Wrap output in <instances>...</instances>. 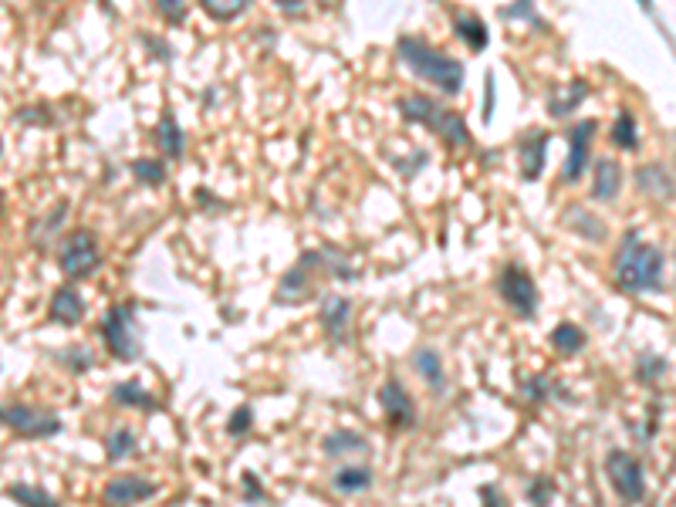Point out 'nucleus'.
I'll return each mask as SVG.
<instances>
[{
  "label": "nucleus",
  "instance_id": "27",
  "mask_svg": "<svg viewBox=\"0 0 676 507\" xmlns=\"http://www.w3.org/2000/svg\"><path fill=\"white\" fill-rule=\"evenodd\" d=\"M132 176H136L139 183H149V186H163L166 183V166L159 163V159H132Z\"/></svg>",
  "mask_w": 676,
  "mask_h": 507
},
{
  "label": "nucleus",
  "instance_id": "16",
  "mask_svg": "<svg viewBox=\"0 0 676 507\" xmlns=\"http://www.w3.org/2000/svg\"><path fill=\"white\" fill-rule=\"evenodd\" d=\"M112 399H115V403H122V406L142 409V413H156V409H159V399L149 396L146 389H142L136 379L119 382V386L112 389Z\"/></svg>",
  "mask_w": 676,
  "mask_h": 507
},
{
  "label": "nucleus",
  "instance_id": "32",
  "mask_svg": "<svg viewBox=\"0 0 676 507\" xmlns=\"http://www.w3.org/2000/svg\"><path fill=\"white\" fill-rule=\"evenodd\" d=\"M58 362H61V366H68L71 372H85V369H92L95 355L88 349H82V345H71V349L58 352Z\"/></svg>",
  "mask_w": 676,
  "mask_h": 507
},
{
  "label": "nucleus",
  "instance_id": "37",
  "mask_svg": "<svg viewBox=\"0 0 676 507\" xmlns=\"http://www.w3.org/2000/svg\"><path fill=\"white\" fill-rule=\"evenodd\" d=\"M480 497H484V504H487V507H507V504H504V497H497L491 484L480 487Z\"/></svg>",
  "mask_w": 676,
  "mask_h": 507
},
{
  "label": "nucleus",
  "instance_id": "21",
  "mask_svg": "<svg viewBox=\"0 0 676 507\" xmlns=\"http://www.w3.org/2000/svg\"><path fill=\"white\" fill-rule=\"evenodd\" d=\"M332 484H335V491H342V494H362L372 487V470L359 467V464H349L332 477Z\"/></svg>",
  "mask_w": 676,
  "mask_h": 507
},
{
  "label": "nucleus",
  "instance_id": "39",
  "mask_svg": "<svg viewBox=\"0 0 676 507\" xmlns=\"http://www.w3.org/2000/svg\"><path fill=\"white\" fill-rule=\"evenodd\" d=\"M244 480L254 487V474H244ZM254 497H257V501H261V497H264V494H261V487H257V491H251V501H254Z\"/></svg>",
  "mask_w": 676,
  "mask_h": 507
},
{
  "label": "nucleus",
  "instance_id": "4",
  "mask_svg": "<svg viewBox=\"0 0 676 507\" xmlns=\"http://www.w3.org/2000/svg\"><path fill=\"white\" fill-rule=\"evenodd\" d=\"M102 338L109 345V352L119 362H136L142 352V338H139V325H136V305L126 301V305L109 308V315L102 318Z\"/></svg>",
  "mask_w": 676,
  "mask_h": 507
},
{
  "label": "nucleus",
  "instance_id": "5",
  "mask_svg": "<svg viewBox=\"0 0 676 507\" xmlns=\"http://www.w3.org/2000/svg\"><path fill=\"white\" fill-rule=\"evenodd\" d=\"M606 474L609 484L626 504H639L646 497V477L643 464L629 450H609L606 453Z\"/></svg>",
  "mask_w": 676,
  "mask_h": 507
},
{
  "label": "nucleus",
  "instance_id": "23",
  "mask_svg": "<svg viewBox=\"0 0 676 507\" xmlns=\"http://www.w3.org/2000/svg\"><path fill=\"white\" fill-rule=\"evenodd\" d=\"M413 366H416V372H420V376L430 382V389L433 393H443V362H440V355L433 352V349H420L413 355Z\"/></svg>",
  "mask_w": 676,
  "mask_h": 507
},
{
  "label": "nucleus",
  "instance_id": "6",
  "mask_svg": "<svg viewBox=\"0 0 676 507\" xmlns=\"http://www.w3.org/2000/svg\"><path fill=\"white\" fill-rule=\"evenodd\" d=\"M58 264L68 278H88V274L99 268V237H95L92 230H75V234H68V240L61 244Z\"/></svg>",
  "mask_w": 676,
  "mask_h": 507
},
{
  "label": "nucleus",
  "instance_id": "18",
  "mask_svg": "<svg viewBox=\"0 0 676 507\" xmlns=\"http://www.w3.org/2000/svg\"><path fill=\"white\" fill-rule=\"evenodd\" d=\"M639 186L643 193H649L653 200H670L673 197V180L666 176V169L660 163H649L639 169Z\"/></svg>",
  "mask_w": 676,
  "mask_h": 507
},
{
  "label": "nucleus",
  "instance_id": "7",
  "mask_svg": "<svg viewBox=\"0 0 676 507\" xmlns=\"http://www.w3.org/2000/svg\"><path fill=\"white\" fill-rule=\"evenodd\" d=\"M4 423L24 440H41V437H55V433H61L58 413H51V409H34L24 403L4 406Z\"/></svg>",
  "mask_w": 676,
  "mask_h": 507
},
{
  "label": "nucleus",
  "instance_id": "14",
  "mask_svg": "<svg viewBox=\"0 0 676 507\" xmlns=\"http://www.w3.org/2000/svg\"><path fill=\"white\" fill-rule=\"evenodd\" d=\"M619 190H622V169H619V163L616 159H599L595 163V180H592V197L595 200H616L619 197Z\"/></svg>",
  "mask_w": 676,
  "mask_h": 507
},
{
  "label": "nucleus",
  "instance_id": "25",
  "mask_svg": "<svg viewBox=\"0 0 676 507\" xmlns=\"http://www.w3.org/2000/svg\"><path fill=\"white\" fill-rule=\"evenodd\" d=\"M565 224L575 230V234L589 237V240H602L606 237V230H602L599 217H592L589 210H578V207H568L565 210Z\"/></svg>",
  "mask_w": 676,
  "mask_h": 507
},
{
  "label": "nucleus",
  "instance_id": "30",
  "mask_svg": "<svg viewBox=\"0 0 676 507\" xmlns=\"http://www.w3.org/2000/svg\"><path fill=\"white\" fill-rule=\"evenodd\" d=\"M132 450H136V437H132V430H112L109 437H105V453H109L112 464L122 457H129Z\"/></svg>",
  "mask_w": 676,
  "mask_h": 507
},
{
  "label": "nucleus",
  "instance_id": "3",
  "mask_svg": "<svg viewBox=\"0 0 676 507\" xmlns=\"http://www.w3.org/2000/svg\"><path fill=\"white\" fill-rule=\"evenodd\" d=\"M399 112H403L406 122H420L430 132H437L443 142H453V146H470V132L464 126L457 112L440 105L430 95H403L399 99Z\"/></svg>",
  "mask_w": 676,
  "mask_h": 507
},
{
  "label": "nucleus",
  "instance_id": "35",
  "mask_svg": "<svg viewBox=\"0 0 676 507\" xmlns=\"http://www.w3.org/2000/svg\"><path fill=\"white\" fill-rule=\"evenodd\" d=\"M501 17H531V21H538V17H535V7H531V4H514V7H504ZM538 24H541V21H538Z\"/></svg>",
  "mask_w": 676,
  "mask_h": 507
},
{
  "label": "nucleus",
  "instance_id": "9",
  "mask_svg": "<svg viewBox=\"0 0 676 507\" xmlns=\"http://www.w3.org/2000/svg\"><path fill=\"white\" fill-rule=\"evenodd\" d=\"M159 487L153 484V480L146 477H136V474H126V477H112L109 484H105V504L109 507H132L139 501H149V497H156Z\"/></svg>",
  "mask_w": 676,
  "mask_h": 507
},
{
  "label": "nucleus",
  "instance_id": "34",
  "mask_svg": "<svg viewBox=\"0 0 676 507\" xmlns=\"http://www.w3.org/2000/svg\"><path fill=\"white\" fill-rule=\"evenodd\" d=\"M251 426V406H240L234 416H230V423H227V430H230V437H240V433Z\"/></svg>",
  "mask_w": 676,
  "mask_h": 507
},
{
  "label": "nucleus",
  "instance_id": "22",
  "mask_svg": "<svg viewBox=\"0 0 676 507\" xmlns=\"http://www.w3.org/2000/svg\"><path fill=\"white\" fill-rule=\"evenodd\" d=\"M156 142H159V149H163L169 159H180L183 156V129L176 126V119L169 112L163 115V119H159Z\"/></svg>",
  "mask_w": 676,
  "mask_h": 507
},
{
  "label": "nucleus",
  "instance_id": "19",
  "mask_svg": "<svg viewBox=\"0 0 676 507\" xmlns=\"http://www.w3.org/2000/svg\"><path fill=\"white\" fill-rule=\"evenodd\" d=\"M322 450L328 457H345V453H369V443L352 430H335L322 440Z\"/></svg>",
  "mask_w": 676,
  "mask_h": 507
},
{
  "label": "nucleus",
  "instance_id": "29",
  "mask_svg": "<svg viewBox=\"0 0 676 507\" xmlns=\"http://www.w3.org/2000/svg\"><path fill=\"white\" fill-rule=\"evenodd\" d=\"M203 11H207L213 21H234L247 11V0H203Z\"/></svg>",
  "mask_w": 676,
  "mask_h": 507
},
{
  "label": "nucleus",
  "instance_id": "15",
  "mask_svg": "<svg viewBox=\"0 0 676 507\" xmlns=\"http://www.w3.org/2000/svg\"><path fill=\"white\" fill-rule=\"evenodd\" d=\"M85 318V301L75 288H58L55 298H51V322L61 325H78Z\"/></svg>",
  "mask_w": 676,
  "mask_h": 507
},
{
  "label": "nucleus",
  "instance_id": "38",
  "mask_svg": "<svg viewBox=\"0 0 676 507\" xmlns=\"http://www.w3.org/2000/svg\"><path fill=\"white\" fill-rule=\"evenodd\" d=\"M278 7L284 14H301V11H305V4H301V0H278Z\"/></svg>",
  "mask_w": 676,
  "mask_h": 507
},
{
  "label": "nucleus",
  "instance_id": "33",
  "mask_svg": "<svg viewBox=\"0 0 676 507\" xmlns=\"http://www.w3.org/2000/svg\"><path fill=\"white\" fill-rule=\"evenodd\" d=\"M156 11L163 14L169 24H176V21H183V17H186V4H180V0H159Z\"/></svg>",
  "mask_w": 676,
  "mask_h": 507
},
{
  "label": "nucleus",
  "instance_id": "17",
  "mask_svg": "<svg viewBox=\"0 0 676 507\" xmlns=\"http://www.w3.org/2000/svg\"><path fill=\"white\" fill-rule=\"evenodd\" d=\"M589 95V82H568V88L562 95H551V102H548V115L551 119H565V115H572L575 109H578V102Z\"/></svg>",
  "mask_w": 676,
  "mask_h": 507
},
{
  "label": "nucleus",
  "instance_id": "2",
  "mask_svg": "<svg viewBox=\"0 0 676 507\" xmlns=\"http://www.w3.org/2000/svg\"><path fill=\"white\" fill-rule=\"evenodd\" d=\"M399 58L406 61V68H413L423 82L437 85L440 92L457 95L464 88V65L457 58L443 55L433 44H426L420 38H399Z\"/></svg>",
  "mask_w": 676,
  "mask_h": 507
},
{
  "label": "nucleus",
  "instance_id": "12",
  "mask_svg": "<svg viewBox=\"0 0 676 507\" xmlns=\"http://www.w3.org/2000/svg\"><path fill=\"white\" fill-rule=\"evenodd\" d=\"M318 318H322V328L335 338V342H345V338H349V322H352V305H349V298L325 295V298H322V311H318Z\"/></svg>",
  "mask_w": 676,
  "mask_h": 507
},
{
  "label": "nucleus",
  "instance_id": "36",
  "mask_svg": "<svg viewBox=\"0 0 676 507\" xmlns=\"http://www.w3.org/2000/svg\"><path fill=\"white\" fill-rule=\"evenodd\" d=\"M484 82H487V99H484V122H491V112H494V75H487Z\"/></svg>",
  "mask_w": 676,
  "mask_h": 507
},
{
  "label": "nucleus",
  "instance_id": "31",
  "mask_svg": "<svg viewBox=\"0 0 676 507\" xmlns=\"http://www.w3.org/2000/svg\"><path fill=\"white\" fill-rule=\"evenodd\" d=\"M555 480L551 477H535L531 480V487H528V504L531 507H548L551 501H555Z\"/></svg>",
  "mask_w": 676,
  "mask_h": 507
},
{
  "label": "nucleus",
  "instance_id": "1",
  "mask_svg": "<svg viewBox=\"0 0 676 507\" xmlns=\"http://www.w3.org/2000/svg\"><path fill=\"white\" fill-rule=\"evenodd\" d=\"M612 278L622 291L639 295V291H656L663 281V254L653 244H643L636 234H626L622 247L616 251Z\"/></svg>",
  "mask_w": 676,
  "mask_h": 507
},
{
  "label": "nucleus",
  "instance_id": "20",
  "mask_svg": "<svg viewBox=\"0 0 676 507\" xmlns=\"http://www.w3.org/2000/svg\"><path fill=\"white\" fill-rule=\"evenodd\" d=\"M453 28H457L460 41H464L467 48H474V51L487 48V24L480 21L477 14H457L453 17Z\"/></svg>",
  "mask_w": 676,
  "mask_h": 507
},
{
  "label": "nucleus",
  "instance_id": "8",
  "mask_svg": "<svg viewBox=\"0 0 676 507\" xmlns=\"http://www.w3.org/2000/svg\"><path fill=\"white\" fill-rule=\"evenodd\" d=\"M497 291H501V298L507 301V308L518 311V315H524V318H531L538 311L535 278H531V274L524 271V268H518V264H507V268L501 271Z\"/></svg>",
  "mask_w": 676,
  "mask_h": 507
},
{
  "label": "nucleus",
  "instance_id": "11",
  "mask_svg": "<svg viewBox=\"0 0 676 507\" xmlns=\"http://www.w3.org/2000/svg\"><path fill=\"white\" fill-rule=\"evenodd\" d=\"M379 403L386 409V420L393 426H413L416 423V406L409 399L406 386L399 379H389L386 386L379 389Z\"/></svg>",
  "mask_w": 676,
  "mask_h": 507
},
{
  "label": "nucleus",
  "instance_id": "26",
  "mask_svg": "<svg viewBox=\"0 0 676 507\" xmlns=\"http://www.w3.org/2000/svg\"><path fill=\"white\" fill-rule=\"evenodd\" d=\"M551 345H555L562 355H572V352H578L585 345V332L578 325H572V322H562L555 332H551Z\"/></svg>",
  "mask_w": 676,
  "mask_h": 507
},
{
  "label": "nucleus",
  "instance_id": "24",
  "mask_svg": "<svg viewBox=\"0 0 676 507\" xmlns=\"http://www.w3.org/2000/svg\"><path fill=\"white\" fill-rule=\"evenodd\" d=\"M7 497L21 507H58V501L44 491V487H31V484H7Z\"/></svg>",
  "mask_w": 676,
  "mask_h": 507
},
{
  "label": "nucleus",
  "instance_id": "13",
  "mask_svg": "<svg viewBox=\"0 0 676 507\" xmlns=\"http://www.w3.org/2000/svg\"><path fill=\"white\" fill-rule=\"evenodd\" d=\"M548 132H528V136L521 139V176L528 183L541 180V173H545V153H548Z\"/></svg>",
  "mask_w": 676,
  "mask_h": 507
},
{
  "label": "nucleus",
  "instance_id": "28",
  "mask_svg": "<svg viewBox=\"0 0 676 507\" xmlns=\"http://www.w3.org/2000/svg\"><path fill=\"white\" fill-rule=\"evenodd\" d=\"M612 142L619 149H636L639 146V132H636V119L629 112H619L616 126H612Z\"/></svg>",
  "mask_w": 676,
  "mask_h": 507
},
{
  "label": "nucleus",
  "instance_id": "10",
  "mask_svg": "<svg viewBox=\"0 0 676 507\" xmlns=\"http://www.w3.org/2000/svg\"><path fill=\"white\" fill-rule=\"evenodd\" d=\"M595 122L585 119V122H575L572 132H568V159H565V169H562V180L565 183H575L578 176H582L585 163H589V146H592V136H595Z\"/></svg>",
  "mask_w": 676,
  "mask_h": 507
}]
</instances>
